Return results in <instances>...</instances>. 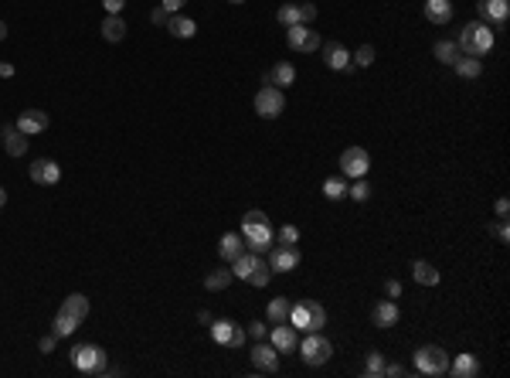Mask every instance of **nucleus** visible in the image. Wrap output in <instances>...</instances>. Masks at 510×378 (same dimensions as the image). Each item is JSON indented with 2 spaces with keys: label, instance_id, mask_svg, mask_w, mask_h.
I'll return each instance as SVG.
<instances>
[{
  "label": "nucleus",
  "instance_id": "nucleus-36",
  "mask_svg": "<svg viewBox=\"0 0 510 378\" xmlns=\"http://www.w3.org/2000/svg\"><path fill=\"white\" fill-rule=\"evenodd\" d=\"M385 354L381 351H367V361H364V375L367 378H378V375H385Z\"/></svg>",
  "mask_w": 510,
  "mask_h": 378
},
{
  "label": "nucleus",
  "instance_id": "nucleus-15",
  "mask_svg": "<svg viewBox=\"0 0 510 378\" xmlns=\"http://www.w3.org/2000/svg\"><path fill=\"white\" fill-rule=\"evenodd\" d=\"M269 266H273V273H289V269H296V266H300V249H296V246H279V242H273V259H269Z\"/></svg>",
  "mask_w": 510,
  "mask_h": 378
},
{
  "label": "nucleus",
  "instance_id": "nucleus-8",
  "mask_svg": "<svg viewBox=\"0 0 510 378\" xmlns=\"http://www.w3.org/2000/svg\"><path fill=\"white\" fill-rule=\"evenodd\" d=\"M282 109H286V96H282V89H275V85L259 89V96H255V113H259L262 120L282 116Z\"/></svg>",
  "mask_w": 510,
  "mask_h": 378
},
{
  "label": "nucleus",
  "instance_id": "nucleus-37",
  "mask_svg": "<svg viewBox=\"0 0 510 378\" xmlns=\"http://www.w3.org/2000/svg\"><path fill=\"white\" fill-rule=\"evenodd\" d=\"M275 21H279V24H286V28L300 24V3H282V7L275 10Z\"/></svg>",
  "mask_w": 510,
  "mask_h": 378
},
{
  "label": "nucleus",
  "instance_id": "nucleus-39",
  "mask_svg": "<svg viewBox=\"0 0 510 378\" xmlns=\"http://www.w3.org/2000/svg\"><path fill=\"white\" fill-rule=\"evenodd\" d=\"M351 65H361V69L374 65V48H371V44H361V48L351 55Z\"/></svg>",
  "mask_w": 510,
  "mask_h": 378
},
{
  "label": "nucleus",
  "instance_id": "nucleus-27",
  "mask_svg": "<svg viewBox=\"0 0 510 378\" xmlns=\"http://www.w3.org/2000/svg\"><path fill=\"white\" fill-rule=\"evenodd\" d=\"M463 79H480L483 75V58H473V55H459L456 65H453Z\"/></svg>",
  "mask_w": 510,
  "mask_h": 378
},
{
  "label": "nucleus",
  "instance_id": "nucleus-41",
  "mask_svg": "<svg viewBox=\"0 0 510 378\" xmlns=\"http://www.w3.org/2000/svg\"><path fill=\"white\" fill-rule=\"evenodd\" d=\"M245 331H248V337H255V341H266V337H269V327H266L262 321H252Z\"/></svg>",
  "mask_w": 510,
  "mask_h": 378
},
{
  "label": "nucleus",
  "instance_id": "nucleus-28",
  "mask_svg": "<svg viewBox=\"0 0 510 378\" xmlns=\"http://www.w3.org/2000/svg\"><path fill=\"white\" fill-rule=\"evenodd\" d=\"M255 262H259V252L245 249L238 259H232V273H235L238 280H248V276H252V269H255Z\"/></svg>",
  "mask_w": 510,
  "mask_h": 378
},
{
  "label": "nucleus",
  "instance_id": "nucleus-3",
  "mask_svg": "<svg viewBox=\"0 0 510 378\" xmlns=\"http://www.w3.org/2000/svg\"><path fill=\"white\" fill-rule=\"evenodd\" d=\"M459 51L463 55H473V58H483V55H490V48H493V31H490V24H483V21H473L466 24L463 31H459Z\"/></svg>",
  "mask_w": 510,
  "mask_h": 378
},
{
  "label": "nucleus",
  "instance_id": "nucleus-24",
  "mask_svg": "<svg viewBox=\"0 0 510 378\" xmlns=\"http://www.w3.org/2000/svg\"><path fill=\"white\" fill-rule=\"evenodd\" d=\"M58 310H62V314H69V317H75V321H79V324H82V321L89 317V296H82V294L65 296Z\"/></svg>",
  "mask_w": 510,
  "mask_h": 378
},
{
  "label": "nucleus",
  "instance_id": "nucleus-25",
  "mask_svg": "<svg viewBox=\"0 0 510 378\" xmlns=\"http://www.w3.org/2000/svg\"><path fill=\"white\" fill-rule=\"evenodd\" d=\"M167 31H170L174 38H194V35H197V24L191 21V17L170 14V17H167Z\"/></svg>",
  "mask_w": 510,
  "mask_h": 378
},
{
  "label": "nucleus",
  "instance_id": "nucleus-30",
  "mask_svg": "<svg viewBox=\"0 0 510 378\" xmlns=\"http://www.w3.org/2000/svg\"><path fill=\"white\" fill-rule=\"evenodd\" d=\"M432 55H435V62H439V65H456V58H459L463 51H459V44H456V42H435Z\"/></svg>",
  "mask_w": 510,
  "mask_h": 378
},
{
  "label": "nucleus",
  "instance_id": "nucleus-50",
  "mask_svg": "<svg viewBox=\"0 0 510 378\" xmlns=\"http://www.w3.org/2000/svg\"><path fill=\"white\" fill-rule=\"evenodd\" d=\"M405 372H408L405 365H385V375H392V378H401Z\"/></svg>",
  "mask_w": 510,
  "mask_h": 378
},
{
  "label": "nucleus",
  "instance_id": "nucleus-11",
  "mask_svg": "<svg viewBox=\"0 0 510 378\" xmlns=\"http://www.w3.org/2000/svg\"><path fill=\"white\" fill-rule=\"evenodd\" d=\"M476 14H480L483 24L504 28L507 24V14H510V3L507 0H476Z\"/></svg>",
  "mask_w": 510,
  "mask_h": 378
},
{
  "label": "nucleus",
  "instance_id": "nucleus-53",
  "mask_svg": "<svg viewBox=\"0 0 510 378\" xmlns=\"http://www.w3.org/2000/svg\"><path fill=\"white\" fill-rule=\"evenodd\" d=\"M3 38H7V24L0 21V42H3Z\"/></svg>",
  "mask_w": 510,
  "mask_h": 378
},
{
  "label": "nucleus",
  "instance_id": "nucleus-10",
  "mask_svg": "<svg viewBox=\"0 0 510 378\" xmlns=\"http://www.w3.org/2000/svg\"><path fill=\"white\" fill-rule=\"evenodd\" d=\"M286 44H289L293 51H316L323 42H320V35H316L313 28L293 24V28H286Z\"/></svg>",
  "mask_w": 510,
  "mask_h": 378
},
{
  "label": "nucleus",
  "instance_id": "nucleus-43",
  "mask_svg": "<svg viewBox=\"0 0 510 378\" xmlns=\"http://www.w3.org/2000/svg\"><path fill=\"white\" fill-rule=\"evenodd\" d=\"M493 232H497V239H500V242H504V246H507V242H510V228H507V218H500V222H497V228H493Z\"/></svg>",
  "mask_w": 510,
  "mask_h": 378
},
{
  "label": "nucleus",
  "instance_id": "nucleus-38",
  "mask_svg": "<svg viewBox=\"0 0 510 378\" xmlns=\"http://www.w3.org/2000/svg\"><path fill=\"white\" fill-rule=\"evenodd\" d=\"M347 198H354V201H367V198H371V184H367L364 177H354V184H347Z\"/></svg>",
  "mask_w": 510,
  "mask_h": 378
},
{
  "label": "nucleus",
  "instance_id": "nucleus-55",
  "mask_svg": "<svg viewBox=\"0 0 510 378\" xmlns=\"http://www.w3.org/2000/svg\"><path fill=\"white\" fill-rule=\"evenodd\" d=\"M228 3H245V0H228Z\"/></svg>",
  "mask_w": 510,
  "mask_h": 378
},
{
  "label": "nucleus",
  "instance_id": "nucleus-23",
  "mask_svg": "<svg viewBox=\"0 0 510 378\" xmlns=\"http://www.w3.org/2000/svg\"><path fill=\"white\" fill-rule=\"evenodd\" d=\"M426 17L432 24H449L453 21V0H426Z\"/></svg>",
  "mask_w": 510,
  "mask_h": 378
},
{
  "label": "nucleus",
  "instance_id": "nucleus-6",
  "mask_svg": "<svg viewBox=\"0 0 510 378\" xmlns=\"http://www.w3.org/2000/svg\"><path fill=\"white\" fill-rule=\"evenodd\" d=\"M446 368H449V354L439 344H426V348L415 351V372H422V375H446Z\"/></svg>",
  "mask_w": 510,
  "mask_h": 378
},
{
  "label": "nucleus",
  "instance_id": "nucleus-21",
  "mask_svg": "<svg viewBox=\"0 0 510 378\" xmlns=\"http://www.w3.org/2000/svg\"><path fill=\"white\" fill-rule=\"evenodd\" d=\"M453 378H476L480 375V361H476V354H456V361H449V368H446Z\"/></svg>",
  "mask_w": 510,
  "mask_h": 378
},
{
  "label": "nucleus",
  "instance_id": "nucleus-42",
  "mask_svg": "<svg viewBox=\"0 0 510 378\" xmlns=\"http://www.w3.org/2000/svg\"><path fill=\"white\" fill-rule=\"evenodd\" d=\"M316 21V7L313 3H300V24H310Z\"/></svg>",
  "mask_w": 510,
  "mask_h": 378
},
{
  "label": "nucleus",
  "instance_id": "nucleus-46",
  "mask_svg": "<svg viewBox=\"0 0 510 378\" xmlns=\"http://www.w3.org/2000/svg\"><path fill=\"white\" fill-rule=\"evenodd\" d=\"M102 7H106V14H119L126 7V0H102Z\"/></svg>",
  "mask_w": 510,
  "mask_h": 378
},
{
  "label": "nucleus",
  "instance_id": "nucleus-40",
  "mask_svg": "<svg viewBox=\"0 0 510 378\" xmlns=\"http://www.w3.org/2000/svg\"><path fill=\"white\" fill-rule=\"evenodd\" d=\"M275 242H279V246H296V242H300V228H296V225H282V228L275 232Z\"/></svg>",
  "mask_w": 510,
  "mask_h": 378
},
{
  "label": "nucleus",
  "instance_id": "nucleus-22",
  "mask_svg": "<svg viewBox=\"0 0 510 378\" xmlns=\"http://www.w3.org/2000/svg\"><path fill=\"white\" fill-rule=\"evenodd\" d=\"M245 252V239H242V232H225L221 235V242H218V255L225 259V262H232Z\"/></svg>",
  "mask_w": 510,
  "mask_h": 378
},
{
  "label": "nucleus",
  "instance_id": "nucleus-31",
  "mask_svg": "<svg viewBox=\"0 0 510 378\" xmlns=\"http://www.w3.org/2000/svg\"><path fill=\"white\" fill-rule=\"evenodd\" d=\"M232 280H235V273H232L228 266H218L215 273H208V276H204V287H208V290L215 294V290H225V287H228Z\"/></svg>",
  "mask_w": 510,
  "mask_h": 378
},
{
  "label": "nucleus",
  "instance_id": "nucleus-49",
  "mask_svg": "<svg viewBox=\"0 0 510 378\" xmlns=\"http://www.w3.org/2000/svg\"><path fill=\"white\" fill-rule=\"evenodd\" d=\"M167 17H170V14H167L163 7H154V14H150V21H154V24H167Z\"/></svg>",
  "mask_w": 510,
  "mask_h": 378
},
{
  "label": "nucleus",
  "instance_id": "nucleus-9",
  "mask_svg": "<svg viewBox=\"0 0 510 378\" xmlns=\"http://www.w3.org/2000/svg\"><path fill=\"white\" fill-rule=\"evenodd\" d=\"M371 168V157H367V150L364 147H347L344 154H340V174L354 181V177H364Z\"/></svg>",
  "mask_w": 510,
  "mask_h": 378
},
{
  "label": "nucleus",
  "instance_id": "nucleus-5",
  "mask_svg": "<svg viewBox=\"0 0 510 378\" xmlns=\"http://www.w3.org/2000/svg\"><path fill=\"white\" fill-rule=\"evenodd\" d=\"M296 351H300V358H303L307 365H313V368H316V365H327V361H330L334 344L320 334V331H310V334L303 337V344H300Z\"/></svg>",
  "mask_w": 510,
  "mask_h": 378
},
{
  "label": "nucleus",
  "instance_id": "nucleus-44",
  "mask_svg": "<svg viewBox=\"0 0 510 378\" xmlns=\"http://www.w3.org/2000/svg\"><path fill=\"white\" fill-rule=\"evenodd\" d=\"M184 3H188V0H160V7H163L167 14H177V10H181Z\"/></svg>",
  "mask_w": 510,
  "mask_h": 378
},
{
  "label": "nucleus",
  "instance_id": "nucleus-4",
  "mask_svg": "<svg viewBox=\"0 0 510 378\" xmlns=\"http://www.w3.org/2000/svg\"><path fill=\"white\" fill-rule=\"evenodd\" d=\"M286 324H293L296 331H307L310 334V331H320L327 324V310L316 300H300V303L289 307V321Z\"/></svg>",
  "mask_w": 510,
  "mask_h": 378
},
{
  "label": "nucleus",
  "instance_id": "nucleus-34",
  "mask_svg": "<svg viewBox=\"0 0 510 378\" xmlns=\"http://www.w3.org/2000/svg\"><path fill=\"white\" fill-rule=\"evenodd\" d=\"M323 195H327L330 201L347 198V177H327V181H323Z\"/></svg>",
  "mask_w": 510,
  "mask_h": 378
},
{
  "label": "nucleus",
  "instance_id": "nucleus-16",
  "mask_svg": "<svg viewBox=\"0 0 510 378\" xmlns=\"http://www.w3.org/2000/svg\"><path fill=\"white\" fill-rule=\"evenodd\" d=\"M320 48H323L327 69H334V72H347V69H351V51L340 42H327V44H320Z\"/></svg>",
  "mask_w": 510,
  "mask_h": 378
},
{
  "label": "nucleus",
  "instance_id": "nucleus-17",
  "mask_svg": "<svg viewBox=\"0 0 510 378\" xmlns=\"http://www.w3.org/2000/svg\"><path fill=\"white\" fill-rule=\"evenodd\" d=\"M28 140H31V136H24L17 126H3V129H0V143H3V150H7L10 157H24V154H28Z\"/></svg>",
  "mask_w": 510,
  "mask_h": 378
},
{
  "label": "nucleus",
  "instance_id": "nucleus-7",
  "mask_svg": "<svg viewBox=\"0 0 510 378\" xmlns=\"http://www.w3.org/2000/svg\"><path fill=\"white\" fill-rule=\"evenodd\" d=\"M245 337L248 331L235 324V321H228V317H218V321H211V341L215 344H225V348H242L245 344Z\"/></svg>",
  "mask_w": 510,
  "mask_h": 378
},
{
  "label": "nucleus",
  "instance_id": "nucleus-52",
  "mask_svg": "<svg viewBox=\"0 0 510 378\" xmlns=\"http://www.w3.org/2000/svg\"><path fill=\"white\" fill-rule=\"evenodd\" d=\"M197 321H201V324H211V321H215V317H211V314H208V310H197Z\"/></svg>",
  "mask_w": 510,
  "mask_h": 378
},
{
  "label": "nucleus",
  "instance_id": "nucleus-14",
  "mask_svg": "<svg viewBox=\"0 0 510 378\" xmlns=\"http://www.w3.org/2000/svg\"><path fill=\"white\" fill-rule=\"evenodd\" d=\"M275 354H279V351H275L269 341H255V348H252V354H248V358H252V365H255L259 372H269V375H275V372H279V358H275Z\"/></svg>",
  "mask_w": 510,
  "mask_h": 378
},
{
  "label": "nucleus",
  "instance_id": "nucleus-48",
  "mask_svg": "<svg viewBox=\"0 0 510 378\" xmlns=\"http://www.w3.org/2000/svg\"><path fill=\"white\" fill-rule=\"evenodd\" d=\"M385 290H388L392 300H398V296H401V283H398V280H388V283H385Z\"/></svg>",
  "mask_w": 510,
  "mask_h": 378
},
{
  "label": "nucleus",
  "instance_id": "nucleus-19",
  "mask_svg": "<svg viewBox=\"0 0 510 378\" xmlns=\"http://www.w3.org/2000/svg\"><path fill=\"white\" fill-rule=\"evenodd\" d=\"M266 82L275 85V89L293 85V82H296V65H293V62H275L273 69L266 72Z\"/></svg>",
  "mask_w": 510,
  "mask_h": 378
},
{
  "label": "nucleus",
  "instance_id": "nucleus-33",
  "mask_svg": "<svg viewBox=\"0 0 510 378\" xmlns=\"http://www.w3.org/2000/svg\"><path fill=\"white\" fill-rule=\"evenodd\" d=\"M75 327H82L79 321H75V317H69V314H62V310H58V314H55V324H51V334H55V337H58V341H62V337L75 334Z\"/></svg>",
  "mask_w": 510,
  "mask_h": 378
},
{
  "label": "nucleus",
  "instance_id": "nucleus-18",
  "mask_svg": "<svg viewBox=\"0 0 510 378\" xmlns=\"http://www.w3.org/2000/svg\"><path fill=\"white\" fill-rule=\"evenodd\" d=\"M17 129L24 133V136H35V133H44L48 129V113L44 109H24L21 116H17Z\"/></svg>",
  "mask_w": 510,
  "mask_h": 378
},
{
  "label": "nucleus",
  "instance_id": "nucleus-47",
  "mask_svg": "<svg viewBox=\"0 0 510 378\" xmlns=\"http://www.w3.org/2000/svg\"><path fill=\"white\" fill-rule=\"evenodd\" d=\"M55 344H58V337H55V334H48V337H41V344H38V348L44 351V354H48V351H55Z\"/></svg>",
  "mask_w": 510,
  "mask_h": 378
},
{
  "label": "nucleus",
  "instance_id": "nucleus-54",
  "mask_svg": "<svg viewBox=\"0 0 510 378\" xmlns=\"http://www.w3.org/2000/svg\"><path fill=\"white\" fill-rule=\"evenodd\" d=\"M3 205H7V191L0 188V208H3Z\"/></svg>",
  "mask_w": 510,
  "mask_h": 378
},
{
  "label": "nucleus",
  "instance_id": "nucleus-26",
  "mask_svg": "<svg viewBox=\"0 0 510 378\" xmlns=\"http://www.w3.org/2000/svg\"><path fill=\"white\" fill-rule=\"evenodd\" d=\"M102 38L109 44H116L126 38V21H122L119 14H106V21H102Z\"/></svg>",
  "mask_w": 510,
  "mask_h": 378
},
{
  "label": "nucleus",
  "instance_id": "nucleus-51",
  "mask_svg": "<svg viewBox=\"0 0 510 378\" xmlns=\"http://www.w3.org/2000/svg\"><path fill=\"white\" fill-rule=\"evenodd\" d=\"M14 75V65L10 62H0V79H10Z\"/></svg>",
  "mask_w": 510,
  "mask_h": 378
},
{
  "label": "nucleus",
  "instance_id": "nucleus-35",
  "mask_svg": "<svg viewBox=\"0 0 510 378\" xmlns=\"http://www.w3.org/2000/svg\"><path fill=\"white\" fill-rule=\"evenodd\" d=\"M269 280H273V266L259 255V262H255V269H252L248 283H252V287H269Z\"/></svg>",
  "mask_w": 510,
  "mask_h": 378
},
{
  "label": "nucleus",
  "instance_id": "nucleus-45",
  "mask_svg": "<svg viewBox=\"0 0 510 378\" xmlns=\"http://www.w3.org/2000/svg\"><path fill=\"white\" fill-rule=\"evenodd\" d=\"M493 211H497V218H507V215H510V201H507V198H497Z\"/></svg>",
  "mask_w": 510,
  "mask_h": 378
},
{
  "label": "nucleus",
  "instance_id": "nucleus-13",
  "mask_svg": "<svg viewBox=\"0 0 510 378\" xmlns=\"http://www.w3.org/2000/svg\"><path fill=\"white\" fill-rule=\"evenodd\" d=\"M28 174H31V181L41 184V188H55V184L62 181V168H58L51 157H41V161H35Z\"/></svg>",
  "mask_w": 510,
  "mask_h": 378
},
{
  "label": "nucleus",
  "instance_id": "nucleus-1",
  "mask_svg": "<svg viewBox=\"0 0 510 378\" xmlns=\"http://www.w3.org/2000/svg\"><path fill=\"white\" fill-rule=\"evenodd\" d=\"M242 239H245V246L252 252H269L273 249V225H269V218H266V211L252 208L245 211V218H242Z\"/></svg>",
  "mask_w": 510,
  "mask_h": 378
},
{
  "label": "nucleus",
  "instance_id": "nucleus-32",
  "mask_svg": "<svg viewBox=\"0 0 510 378\" xmlns=\"http://www.w3.org/2000/svg\"><path fill=\"white\" fill-rule=\"evenodd\" d=\"M289 300L286 296H275V300H269V307H266V317L273 321V324H286L289 321Z\"/></svg>",
  "mask_w": 510,
  "mask_h": 378
},
{
  "label": "nucleus",
  "instance_id": "nucleus-29",
  "mask_svg": "<svg viewBox=\"0 0 510 378\" xmlns=\"http://www.w3.org/2000/svg\"><path fill=\"white\" fill-rule=\"evenodd\" d=\"M412 276H415L422 287H435V283H439V269H435L432 262H426V259H415V262H412Z\"/></svg>",
  "mask_w": 510,
  "mask_h": 378
},
{
  "label": "nucleus",
  "instance_id": "nucleus-20",
  "mask_svg": "<svg viewBox=\"0 0 510 378\" xmlns=\"http://www.w3.org/2000/svg\"><path fill=\"white\" fill-rule=\"evenodd\" d=\"M398 317H401V314H398V303H394V300H381V303L371 310V321H374V327H381V331H385V327H394Z\"/></svg>",
  "mask_w": 510,
  "mask_h": 378
},
{
  "label": "nucleus",
  "instance_id": "nucleus-12",
  "mask_svg": "<svg viewBox=\"0 0 510 378\" xmlns=\"http://www.w3.org/2000/svg\"><path fill=\"white\" fill-rule=\"evenodd\" d=\"M269 344H273L279 354H293V351L300 348L296 327H293V324H273V331H269Z\"/></svg>",
  "mask_w": 510,
  "mask_h": 378
},
{
  "label": "nucleus",
  "instance_id": "nucleus-2",
  "mask_svg": "<svg viewBox=\"0 0 510 378\" xmlns=\"http://www.w3.org/2000/svg\"><path fill=\"white\" fill-rule=\"evenodd\" d=\"M72 368L82 372V375H92V378H106L113 375V365H109V354L99 348V344H75L72 348Z\"/></svg>",
  "mask_w": 510,
  "mask_h": 378
}]
</instances>
